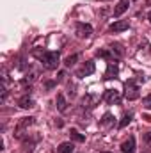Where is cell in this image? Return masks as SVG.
<instances>
[{
  "instance_id": "6da1fadb",
  "label": "cell",
  "mask_w": 151,
  "mask_h": 153,
  "mask_svg": "<svg viewBox=\"0 0 151 153\" xmlns=\"http://www.w3.org/2000/svg\"><path fill=\"white\" fill-rule=\"evenodd\" d=\"M32 55L38 57L46 70H55V68L59 66V62H61V55H59V52H46V50L41 52V50H34Z\"/></svg>"
},
{
  "instance_id": "7a4b0ae2",
  "label": "cell",
  "mask_w": 151,
  "mask_h": 153,
  "mask_svg": "<svg viewBox=\"0 0 151 153\" xmlns=\"http://www.w3.org/2000/svg\"><path fill=\"white\" fill-rule=\"evenodd\" d=\"M139 85L135 84V80H128L124 84V98L126 100H137L139 98Z\"/></svg>"
},
{
  "instance_id": "3957f363",
  "label": "cell",
  "mask_w": 151,
  "mask_h": 153,
  "mask_svg": "<svg viewBox=\"0 0 151 153\" xmlns=\"http://www.w3.org/2000/svg\"><path fill=\"white\" fill-rule=\"evenodd\" d=\"M103 100L109 103V105H119L121 103V94H119V91H115V89H107L105 93H103Z\"/></svg>"
},
{
  "instance_id": "277c9868",
  "label": "cell",
  "mask_w": 151,
  "mask_h": 153,
  "mask_svg": "<svg viewBox=\"0 0 151 153\" xmlns=\"http://www.w3.org/2000/svg\"><path fill=\"white\" fill-rule=\"evenodd\" d=\"M75 34L78 38H89L91 34H93V27L89 25V23H82V22H78L75 25Z\"/></svg>"
},
{
  "instance_id": "5b68a950",
  "label": "cell",
  "mask_w": 151,
  "mask_h": 153,
  "mask_svg": "<svg viewBox=\"0 0 151 153\" xmlns=\"http://www.w3.org/2000/svg\"><path fill=\"white\" fill-rule=\"evenodd\" d=\"M94 70H96V66H94V62L93 61H87L78 71H76V76L78 78H84V76H89V75H93L94 73Z\"/></svg>"
},
{
  "instance_id": "8992f818",
  "label": "cell",
  "mask_w": 151,
  "mask_h": 153,
  "mask_svg": "<svg viewBox=\"0 0 151 153\" xmlns=\"http://www.w3.org/2000/svg\"><path fill=\"white\" fill-rule=\"evenodd\" d=\"M119 73V66H117V62L115 61H109L107 62V71H105V78L107 80H110V78H115Z\"/></svg>"
},
{
  "instance_id": "52a82bcc",
  "label": "cell",
  "mask_w": 151,
  "mask_h": 153,
  "mask_svg": "<svg viewBox=\"0 0 151 153\" xmlns=\"http://www.w3.org/2000/svg\"><path fill=\"white\" fill-rule=\"evenodd\" d=\"M128 27H130L128 20H117V22H114L112 25L109 27V30H110V32H123V30H126Z\"/></svg>"
},
{
  "instance_id": "ba28073f",
  "label": "cell",
  "mask_w": 151,
  "mask_h": 153,
  "mask_svg": "<svg viewBox=\"0 0 151 153\" xmlns=\"http://www.w3.org/2000/svg\"><path fill=\"white\" fill-rule=\"evenodd\" d=\"M121 152L123 153H135V137L130 135L123 144H121Z\"/></svg>"
},
{
  "instance_id": "9c48e42d",
  "label": "cell",
  "mask_w": 151,
  "mask_h": 153,
  "mask_svg": "<svg viewBox=\"0 0 151 153\" xmlns=\"http://www.w3.org/2000/svg\"><path fill=\"white\" fill-rule=\"evenodd\" d=\"M32 123H34V117H23L21 123H20L18 128H16V137H23V130H25L27 126H30Z\"/></svg>"
},
{
  "instance_id": "30bf717a",
  "label": "cell",
  "mask_w": 151,
  "mask_h": 153,
  "mask_svg": "<svg viewBox=\"0 0 151 153\" xmlns=\"http://www.w3.org/2000/svg\"><path fill=\"white\" fill-rule=\"evenodd\" d=\"M128 5H130V0H119V4L115 5V9H114V16L115 18H119L126 9H128Z\"/></svg>"
},
{
  "instance_id": "8fae6325",
  "label": "cell",
  "mask_w": 151,
  "mask_h": 153,
  "mask_svg": "<svg viewBox=\"0 0 151 153\" xmlns=\"http://www.w3.org/2000/svg\"><path fill=\"white\" fill-rule=\"evenodd\" d=\"M100 98L96 96V94H85L84 98H82V103H84V107H89V109H93L94 105H96V102H98Z\"/></svg>"
},
{
  "instance_id": "7c38bea8",
  "label": "cell",
  "mask_w": 151,
  "mask_h": 153,
  "mask_svg": "<svg viewBox=\"0 0 151 153\" xmlns=\"http://www.w3.org/2000/svg\"><path fill=\"white\" fill-rule=\"evenodd\" d=\"M100 126L101 128H110V126H114V116L110 112H105L103 117H101V121H100Z\"/></svg>"
},
{
  "instance_id": "4fadbf2b",
  "label": "cell",
  "mask_w": 151,
  "mask_h": 153,
  "mask_svg": "<svg viewBox=\"0 0 151 153\" xmlns=\"http://www.w3.org/2000/svg\"><path fill=\"white\" fill-rule=\"evenodd\" d=\"M18 105H20L21 109H32V107H34V100H32L29 94H25V96H21V98L18 100Z\"/></svg>"
},
{
  "instance_id": "5bb4252c",
  "label": "cell",
  "mask_w": 151,
  "mask_h": 153,
  "mask_svg": "<svg viewBox=\"0 0 151 153\" xmlns=\"http://www.w3.org/2000/svg\"><path fill=\"white\" fill-rule=\"evenodd\" d=\"M96 55H98V57H101V59H107V61H115L114 52H109V50H105V48L98 50V52H96Z\"/></svg>"
},
{
  "instance_id": "9a60e30c",
  "label": "cell",
  "mask_w": 151,
  "mask_h": 153,
  "mask_svg": "<svg viewBox=\"0 0 151 153\" xmlns=\"http://www.w3.org/2000/svg\"><path fill=\"white\" fill-rule=\"evenodd\" d=\"M73 150H75V146L71 143H61L57 148V153H73Z\"/></svg>"
},
{
  "instance_id": "2e32d148",
  "label": "cell",
  "mask_w": 151,
  "mask_h": 153,
  "mask_svg": "<svg viewBox=\"0 0 151 153\" xmlns=\"http://www.w3.org/2000/svg\"><path fill=\"white\" fill-rule=\"evenodd\" d=\"M55 103H57V109H59L61 112H64V111H66V105H68V103H66V100H64V96H62V94H57Z\"/></svg>"
},
{
  "instance_id": "e0dca14e",
  "label": "cell",
  "mask_w": 151,
  "mask_h": 153,
  "mask_svg": "<svg viewBox=\"0 0 151 153\" xmlns=\"http://www.w3.org/2000/svg\"><path fill=\"white\" fill-rule=\"evenodd\" d=\"M132 117H133V114H132V112H126V114L123 116V119L119 121V128H124V126L132 121Z\"/></svg>"
},
{
  "instance_id": "ac0fdd59",
  "label": "cell",
  "mask_w": 151,
  "mask_h": 153,
  "mask_svg": "<svg viewBox=\"0 0 151 153\" xmlns=\"http://www.w3.org/2000/svg\"><path fill=\"white\" fill-rule=\"evenodd\" d=\"M70 135H71V139H73V141H76V143H84V141H85V135L78 134L76 130H71V132H70Z\"/></svg>"
},
{
  "instance_id": "d6986e66",
  "label": "cell",
  "mask_w": 151,
  "mask_h": 153,
  "mask_svg": "<svg viewBox=\"0 0 151 153\" xmlns=\"http://www.w3.org/2000/svg\"><path fill=\"white\" fill-rule=\"evenodd\" d=\"M112 52L115 53V55H119V57H123V55H124V50H123V46H121L119 43H114V45H112Z\"/></svg>"
},
{
  "instance_id": "ffe728a7",
  "label": "cell",
  "mask_w": 151,
  "mask_h": 153,
  "mask_svg": "<svg viewBox=\"0 0 151 153\" xmlns=\"http://www.w3.org/2000/svg\"><path fill=\"white\" fill-rule=\"evenodd\" d=\"M76 59H78V53H75V55H70V57H66L64 64H66L68 68H71V66H73V64L76 62Z\"/></svg>"
},
{
  "instance_id": "44dd1931",
  "label": "cell",
  "mask_w": 151,
  "mask_h": 153,
  "mask_svg": "<svg viewBox=\"0 0 151 153\" xmlns=\"http://www.w3.org/2000/svg\"><path fill=\"white\" fill-rule=\"evenodd\" d=\"M142 105H144V107H148V109H151V94H148V96H144V98H142Z\"/></svg>"
},
{
  "instance_id": "7402d4cb",
  "label": "cell",
  "mask_w": 151,
  "mask_h": 153,
  "mask_svg": "<svg viewBox=\"0 0 151 153\" xmlns=\"http://www.w3.org/2000/svg\"><path fill=\"white\" fill-rule=\"evenodd\" d=\"M144 143H146V144H150V146H151V132H148V134H144Z\"/></svg>"
},
{
  "instance_id": "603a6c76",
  "label": "cell",
  "mask_w": 151,
  "mask_h": 153,
  "mask_svg": "<svg viewBox=\"0 0 151 153\" xmlns=\"http://www.w3.org/2000/svg\"><path fill=\"white\" fill-rule=\"evenodd\" d=\"M144 119H146V121H151V116H144Z\"/></svg>"
},
{
  "instance_id": "cb8c5ba5",
  "label": "cell",
  "mask_w": 151,
  "mask_h": 153,
  "mask_svg": "<svg viewBox=\"0 0 151 153\" xmlns=\"http://www.w3.org/2000/svg\"><path fill=\"white\" fill-rule=\"evenodd\" d=\"M148 20H150V23H151V11H150V14H148Z\"/></svg>"
},
{
  "instance_id": "d4e9b609",
  "label": "cell",
  "mask_w": 151,
  "mask_h": 153,
  "mask_svg": "<svg viewBox=\"0 0 151 153\" xmlns=\"http://www.w3.org/2000/svg\"><path fill=\"white\" fill-rule=\"evenodd\" d=\"M101 153H110V152H101Z\"/></svg>"
}]
</instances>
